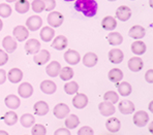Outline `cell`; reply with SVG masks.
<instances>
[{"label": "cell", "instance_id": "16", "mask_svg": "<svg viewBox=\"0 0 153 135\" xmlns=\"http://www.w3.org/2000/svg\"><path fill=\"white\" fill-rule=\"evenodd\" d=\"M67 44H68V41H67V38L64 36V35H58L54 38L53 42H52V48L57 49V51H63V49L66 48Z\"/></svg>", "mask_w": 153, "mask_h": 135}, {"label": "cell", "instance_id": "37", "mask_svg": "<svg viewBox=\"0 0 153 135\" xmlns=\"http://www.w3.org/2000/svg\"><path fill=\"white\" fill-rule=\"evenodd\" d=\"M59 76H60V78H61L62 80H71V78H73V76H74L73 68H71V67H68V66L63 67V68L61 67V70H60V72H59Z\"/></svg>", "mask_w": 153, "mask_h": 135}, {"label": "cell", "instance_id": "9", "mask_svg": "<svg viewBox=\"0 0 153 135\" xmlns=\"http://www.w3.org/2000/svg\"><path fill=\"white\" fill-rule=\"evenodd\" d=\"M13 34L18 41H24V40H26L29 36V30L26 27L22 26V25H19V26L13 28Z\"/></svg>", "mask_w": 153, "mask_h": 135}, {"label": "cell", "instance_id": "45", "mask_svg": "<svg viewBox=\"0 0 153 135\" xmlns=\"http://www.w3.org/2000/svg\"><path fill=\"white\" fill-rule=\"evenodd\" d=\"M8 61V55L3 49H0V66L5 65Z\"/></svg>", "mask_w": 153, "mask_h": 135}, {"label": "cell", "instance_id": "10", "mask_svg": "<svg viewBox=\"0 0 153 135\" xmlns=\"http://www.w3.org/2000/svg\"><path fill=\"white\" fill-rule=\"evenodd\" d=\"M98 109H100V114H102L103 117H111V116H113L115 114V111H116V108H115L113 103L108 102V101H103V102L100 103Z\"/></svg>", "mask_w": 153, "mask_h": 135}, {"label": "cell", "instance_id": "5", "mask_svg": "<svg viewBox=\"0 0 153 135\" xmlns=\"http://www.w3.org/2000/svg\"><path fill=\"white\" fill-rule=\"evenodd\" d=\"M42 26V19L38 15H31L27 19L26 27L30 31H37Z\"/></svg>", "mask_w": 153, "mask_h": 135}, {"label": "cell", "instance_id": "40", "mask_svg": "<svg viewBox=\"0 0 153 135\" xmlns=\"http://www.w3.org/2000/svg\"><path fill=\"white\" fill-rule=\"evenodd\" d=\"M12 7L7 3L0 4V17L1 18H8L12 15Z\"/></svg>", "mask_w": 153, "mask_h": 135}, {"label": "cell", "instance_id": "4", "mask_svg": "<svg viewBox=\"0 0 153 135\" xmlns=\"http://www.w3.org/2000/svg\"><path fill=\"white\" fill-rule=\"evenodd\" d=\"M88 97L83 93H76V96L73 98V105L76 109H83L88 105Z\"/></svg>", "mask_w": 153, "mask_h": 135}, {"label": "cell", "instance_id": "44", "mask_svg": "<svg viewBox=\"0 0 153 135\" xmlns=\"http://www.w3.org/2000/svg\"><path fill=\"white\" fill-rule=\"evenodd\" d=\"M78 135H94V132L91 127L84 126V127L80 128V130L78 131Z\"/></svg>", "mask_w": 153, "mask_h": 135}, {"label": "cell", "instance_id": "29", "mask_svg": "<svg viewBox=\"0 0 153 135\" xmlns=\"http://www.w3.org/2000/svg\"><path fill=\"white\" fill-rule=\"evenodd\" d=\"M130 49H131V52L134 54V55L141 56V55H143V54H145L146 49L147 48H146L145 42L141 41V40H136V41L131 44Z\"/></svg>", "mask_w": 153, "mask_h": 135}, {"label": "cell", "instance_id": "1", "mask_svg": "<svg viewBox=\"0 0 153 135\" xmlns=\"http://www.w3.org/2000/svg\"><path fill=\"white\" fill-rule=\"evenodd\" d=\"M75 10L82 13L85 17L92 18L97 13V2L95 0H76Z\"/></svg>", "mask_w": 153, "mask_h": 135}, {"label": "cell", "instance_id": "12", "mask_svg": "<svg viewBox=\"0 0 153 135\" xmlns=\"http://www.w3.org/2000/svg\"><path fill=\"white\" fill-rule=\"evenodd\" d=\"M40 49V42L38 41L35 38H31L28 39L25 44V51L27 52V54H33L35 55L36 53H38Z\"/></svg>", "mask_w": 153, "mask_h": 135}, {"label": "cell", "instance_id": "18", "mask_svg": "<svg viewBox=\"0 0 153 135\" xmlns=\"http://www.w3.org/2000/svg\"><path fill=\"white\" fill-rule=\"evenodd\" d=\"M118 109L122 114H130L134 111V104L129 100H123L119 102Z\"/></svg>", "mask_w": 153, "mask_h": 135}, {"label": "cell", "instance_id": "6", "mask_svg": "<svg viewBox=\"0 0 153 135\" xmlns=\"http://www.w3.org/2000/svg\"><path fill=\"white\" fill-rule=\"evenodd\" d=\"M50 58H51L50 52H49L48 49H42V51H39L38 53H36L34 55L33 61L35 62V64L42 66V65L47 64V62L50 60Z\"/></svg>", "mask_w": 153, "mask_h": 135}, {"label": "cell", "instance_id": "47", "mask_svg": "<svg viewBox=\"0 0 153 135\" xmlns=\"http://www.w3.org/2000/svg\"><path fill=\"white\" fill-rule=\"evenodd\" d=\"M152 74H153L152 69H149V70L145 73V80H146V82L149 83V84H152L153 83V75Z\"/></svg>", "mask_w": 153, "mask_h": 135}, {"label": "cell", "instance_id": "3", "mask_svg": "<svg viewBox=\"0 0 153 135\" xmlns=\"http://www.w3.org/2000/svg\"><path fill=\"white\" fill-rule=\"evenodd\" d=\"M134 124L138 127H144L149 122V114L144 111H139L134 114Z\"/></svg>", "mask_w": 153, "mask_h": 135}, {"label": "cell", "instance_id": "53", "mask_svg": "<svg viewBox=\"0 0 153 135\" xmlns=\"http://www.w3.org/2000/svg\"><path fill=\"white\" fill-rule=\"evenodd\" d=\"M149 108H150V111H153V109H152V105H151V104H150V106H149Z\"/></svg>", "mask_w": 153, "mask_h": 135}, {"label": "cell", "instance_id": "50", "mask_svg": "<svg viewBox=\"0 0 153 135\" xmlns=\"http://www.w3.org/2000/svg\"><path fill=\"white\" fill-rule=\"evenodd\" d=\"M2 28H3V22H2V20L0 19V31L2 30Z\"/></svg>", "mask_w": 153, "mask_h": 135}, {"label": "cell", "instance_id": "23", "mask_svg": "<svg viewBox=\"0 0 153 135\" xmlns=\"http://www.w3.org/2000/svg\"><path fill=\"white\" fill-rule=\"evenodd\" d=\"M4 103H5V105L10 109H17V108H19L20 105H21V100H20V98L18 97V96L10 94V95H7L5 97Z\"/></svg>", "mask_w": 153, "mask_h": 135}, {"label": "cell", "instance_id": "8", "mask_svg": "<svg viewBox=\"0 0 153 135\" xmlns=\"http://www.w3.org/2000/svg\"><path fill=\"white\" fill-rule=\"evenodd\" d=\"M64 60L68 63L69 65H76L81 60V56L79 52L75 51V49H67L64 53Z\"/></svg>", "mask_w": 153, "mask_h": 135}, {"label": "cell", "instance_id": "31", "mask_svg": "<svg viewBox=\"0 0 153 135\" xmlns=\"http://www.w3.org/2000/svg\"><path fill=\"white\" fill-rule=\"evenodd\" d=\"M107 40L111 46H119V44H122L123 37L119 32H111L108 34Z\"/></svg>", "mask_w": 153, "mask_h": 135}, {"label": "cell", "instance_id": "7", "mask_svg": "<svg viewBox=\"0 0 153 135\" xmlns=\"http://www.w3.org/2000/svg\"><path fill=\"white\" fill-rule=\"evenodd\" d=\"M54 116L57 119H64L69 114V107L65 103H58L53 109Z\"/></svg>", "mask_w": 153, "mask_h": 135}, {"label": "cell", "instance_id": "38", "mask_svg": "<svg viewBox=\"0 0 153 135\" xmlns=\"http://www.w3.org/2000/svg\"><path fill=\"white\" fill-rule=\"evenodd\" d=\"M64 91L66 94L68 95H74V94H76L79 91V85L76 82H69L66 83L64 85Z\"/></svg>", "mask_w": 153, "mask_h": 135}, {"label": "cell", "instance_id": "30", "mask_svg": "<svg viewBox=\"0 0 153 135\" xmlns=\"http://www.w3.org/2000/svg\"><path fill=\"white\" fill-rule=\"evenodd\" d=\"M102 27L105 30H109V31H112L114 30L115 28L117 27V21L116 19L111 15H107L102 19Z\"/></svg>", "mask_w": 153, "mask_h": 135}, {"label": "cell", "instance_id": "35", "mask_svg": "<svg viewBox=\"0 0 153 135\" xmlns=\"http://www.w3.org/2000/svg\"><path fill=\"white\" fill-rule=\"evenodd\" d=\"M20 123L23 127L25 128H30L34 125L35 123V118L30 114H25L20 118Z\"/></svg>", "mask_w": 153, "mask_h": 135}, {"label": "cell", "instance_id": "19", "mask_svg": "<svg viewBox=\"0 0 153 135\" xmlns=\"http://www.w3.org/2000/svg\"><path fill=\"white\" fill-rule=\"evenodd\" d=\"M2 46L7 53H13L18 46V44L16 39H13L12 36H5L2 40Z\"/></svg>", "mask_w": 153, "mask_h": 135}, {"label": "cell", "instance_id": "28", "mask_svg": "<svg viewBox=\"0 0 153 135\" xmlns=\"http://www.w3.org/2000/svg\"><path fill=\"white\" fill-rule=\"evenodd\" d=\"M116 87L118 89V93L120 94L121 96H126L130 95L131 94V85L127 82H121V83H116Z\"/></svg>", "mask_w": 153, "mask_h": 135}, {"label": "cell", "instance_id": "21", "mask_svg": "<svg viewBox=\"0 0 153 135\" xmlns=\"http://www.w3.org/2000/svg\"><path fill=\"white\" fill-rule=\"evenodd\" d=\"M7 78L13 84H19L23 78V72L19 68H12L7 73Z\"/></svg>", "mask_w": 153, "mask_h": 135}, {"label": "cell", "instance_id": "52", "mask_svg": "<svg viewBox=\"0 0 153 135\" xmlns=\"http://www.w3.org/2000/svg\"><path fill=\"white\" fill-rule=\"evenodd\" d=\"M152 126H153V123H151V124H150V128H149L150 132H152Z\"/></svg>", "mask_w": 153, "mask_h": 135}, {"label": "cell", "instance_id": "54", "mask_svg": "<svg viewBox=\"0 0 153 135\" xmlns=\"http://www.w3.org/2000/svg\"><path fill=\"white\" fill-rule=\"evenodd\" d=\"M64 1H66V2H71V1H75V0H64Z\"/></svg>", "mask_w": 153, "mask_h": 135}, {"label": "cell", "instance_id": "56", "mask_svg": "<svg viewBox=\"0 0 153 135\" xmlns=\"http://www.w3.org/2000/svg\"><path fill=\"white\" fill-rule=\"evenodd\" d=\"M132 1H134V0H132Z\"/></svg>", "mask_w": 153, "mask_h": 135}, {"label": "cell", "instance_id": "33", "mask_svg": "<svg viewBox=\"0 0 153 135\" xmlns=\"http://www.w3.org/2000/svg\"><path fill=\"white\" fill-rule=\"evenodd\" d=\"M80 124V119L76 114H69L65 119V127L67 129H76Z\"/></svg>", "mask_w": 153, "mask_h": 135}, {"label": "cell", "instance_id": "48", "mask_svg": "<svg viewBox=\"0 0 153 135\" xmlns=\"http://www.w3.org/2000/svg\"><path fill=\"white\" fill-rule=\"evenodd\" d=\"M6 78H7V74H6L5 70L0 69V85H3L5 83Z\"/></svg>", "mask_w": 153, "mask_h": 135}, {"label": "cell", "instance_id": "32", "mask_svg": "<svg viewBox=\"0 0 153 135\" xmlns=\"http://www.w3.org/2000/svg\"><path fill=\"white\" fill-rule=\"evenodd\" d=\"M108 76H109V80H111L112 83L116 84V83H119L123 78V72H122V70L119 68H113L109 71Z\"/></svg>", "mask_w": 153, "mask_h": 135}, {"label": "cell", "instance_id": "34", "mask_svg": "<svg viewBox=\"0 0 153 135\" xmlns=\"http://www.w3.org/2000/svg\"><path fill=\"white\" fill-rule=\"evenodd\" d=\"M30 8V3L28 0H18L15 4V10L19 13H26Z\"/></svg>", "mask_w": 153, "mask_h": 135}, {"label": "cell", "instance_id": "46", "mask_svg": "<svg viewBox=\"0 0 153 135\" xmlns=\"http://www.w3.org/2000/svg\"><path fill=\"white\" fill-rule=\"evenodd\" d=\"M54 135H71V134L69 129H67V128H59V129L56 130Z\"/></svg>", "mask_w": 153, "mask_h": 135}, {"label": "cell", "instance_id": "15", "mask_svg": "<svg viewBox=\"0 0 153 135\" xmlns=\"http://www.w3.org/2000/svg\"><path fill=\"white\" fill-rule=\"evenodd\" d=\"M129 37L134 38V39H141L146 35V30L144 27L140 26V25H134L129 29Z\"/></svg>", "mask_w": 153, "mask_h": 135}, {"label": "cell", "instance_id": "11", "mask_svg": "<svg viewBox=\"0 0 153 135\" xmlns=\"http://www.w3.org/2000/svg\"><path fill=\"white\" fill-rule=\"evenodd\" d=\"M131 17V10L126 5H121L116 10V18L121 22H126Z\"/></svg>", "mask_w": 153, "mask_h": 135}, {"label": "cell", "instance_id": "14", "mask_svg": "<svg viewBox=\"0 0 153 135\" xmlns=\"http://www.w3.org/2000/svg\"><path fill=\"white\" fill-rule=\"evenodd\" d=\"M18 93L22 98H29L33 94V87L29 83H22L18 88Z\"/></svg>", "mask_w": 153, "mask_h": 135}, {"label": "cell", "instance_id": "43", "mask_svg": "<svg viewBox=\"0 0 153 135\" xmlns=\"http://www.w3.org/2000/svg\"><path fill=\"white\" fill-rule=\"evenodd\" d=\"M45 3V10L47 12H52L56 6L55 0H42Z\"/></svg>", "mask_w": 153, "mask_h": 135}, {"label": "cell", "instance_id": "41", "mask_svg": "<svg viewBox=\"0 0 153 135\" xmlns=\"http://www.w3.org/2000/svg\"><path fill=\"white\" fill-rule=\"evenodd\" d=\"M31 8L34 13H42L45 10V3L42 0H33L31 3Z\"/></svg>", "mask_w": 153, "mask_h": 135}, {"label": "cell", "instance_id": "20", "mask_svg": "<svg viewBox=\"0 0 153 135\" xmlns=\"http://www.w3.org/2000/svg\"><path fill=\"white\" fill-rule=\"evenodd\" d=\"M105 128L111 133H117L121 128V122L117 118H110L105 122Z\"/></svg>", "mask_w": 153, "mask_h": 135}, {"label": "cell", "instance_id": "25", "mask_svg": "<svg viewBox=\"0 0 153 135\" xmlns=\"http://www.w3.org/2000/svg\"><path fill=\"white\" fill-rule=\"evenodd\" d=\"M40 90H42V93L51 95V94H54L56 92L57 86H56V84L53 80H44V82H42V84H40Z\"/></svg>", "mask_w": 153, "mask_h": 135}, {"label": "cell", "instance_id": "24", "mask_svg": "<svg viewBox=\"0 0 153 135\" xmlns=\"http://www.w3.org/2000/svg\"><path fill=\"white\" fill-rule=\"evenodd\" d=\"M39 35L42 41L50 42L55 37V29H53L52 27H42Z\"/></svg>", "mask_w": 153, "mask_h": 135}, {"label": "cell", "instance_id": "17", "mask_svg": "<svg viewBox=\"0 0 153 135\" xmlns=\"http://www.w3.org/2000/svg\"><path fill=\"white\" fill-rule=\"evenodd\" d=\"M124 54L120 49H113L109 52V60L113 64H119L123 61Z\"/></svg>", "mask_w": 153, "mask_h": 135}, {"label": "cell", "instance_id": "26", "mask_svg": "<svg viewBox=\"0 0 153 135\" xmlns=\"http://www.w3.org/2000/svg\"><path fill=\"white\" fill-rule=\"evenodd\" d=\"M82 61H83V64H84L86 67H93L97 64L98 57L96 54L92 53V52H89V53L85 54Z\"/></svg>", "mask_w": 153, "mask_h": 135}, {"label": "cell", "instance_id": "22", "mask_svg": "<svg viewBox=\"0 0 153 135\" xmlns=\"http://www.w3.org/2000/svg\"><path fill=\"white\" fill-rule=\"evenodd\" d=\"M60 70H61V65L57 61H52L46 68L47 74L51 77H56V76L59 75Z\"/></svg>", "mask_w": 153, "mask_h": 135}, {"label": "cell", "instance_id": "39", "mask_svg": "<svg viewBox=\"0 0 153 135\" xmlns=\"http://www.w3.org/2000/svg\"><path fill=\"white\" fill-rule=\"evenodd\" d=\"M103 99H105V101H108V102H111L114 104V103H117L119 101V95L114 91H108L103 95Z\"/></svg>", "mask_w": 153, "mask_h": 135}, {"label": "cell", "instance_id": "55", "mask_svg": "<svg viewBox=\"0 0 153 135\" xmlns=\"http://www.w3.org/2000/svg\"><path fill=\"white\" fill-rule=\"evenodd\" d=\"M108 1H111V2H114V1H116V0H108Z\"/></svg>", "mask_w": 153, "mask_h": 135}, {"label": "cell", "instance_id": "2", "mask_svg": "<svg viewBox=\"0 0 153 135\" xmlns=\"http://www.w3.org/2000/svg\"><path fill=\"white\" fill-rule=\"evenodd\" d=\"M47 21H48V24L50 25V27H52L53 29L58 28L63 24L64 17L59 12H51L49 13L48 18H47Z\"/></svg>", "mask_w": 153, "mask_h": 135}, {"label": "cell", "instance_id": "51", "mask_svg": "<svg viewBox=\"0 0 153 135\" xmlns=\"http://www.w3.org/2000/svg\"><path fill=\"white\" fill-rule=\"evenodd\" d=\"M18 0H6V2H17Z\"/></svg>", "mask_w": 153, "mask_h": 135}, {"label": "cell", "instance_id": "27", "mask_svg": "<svg viewBox=\"0 0 153 135\" xmlns=\"http://www.w3.org/2000/svg\"><path fill=\"white\" fill-rule=\"evenodd\" d=\"M33 109H34L35 114L42 117V116H46L49 112V105L45 101H37L34 104V106H33Z\"/></svg>", "mask_w": 153, "mask_h": 135}, {"label": "cell", "instance_id": "49", "mask_svg": "<svg viewBox=\"0 0 153 135\" xmlns=\"http://www.w3.org/2000/svg\"><path fill=\"white\" fill-rule=\"evenodd\" d=\"M0 135H10L6 131H4V130H0Z\"/></svg>", "mask_w": 153, "mask_h": 135}, {"label": "cell", "instance_id": "42", "mask_svg": "<svg viewBox=\"0 0 153 135\" xmlns=\"http://www.w3.org/2000/svg\"><path fill=\"white\" fill-rule=\"evenodd\" d=\"M31 134L32 135H46L47 134V128L42 124H36L32 126L31 129Z\"/></svg>", "mask_w": 153, "mask_h": 135}, {"label": "cell", "instance_id": "13", "mask_svg": "<svg viewBox=\"0 0 153 135\" xmlns=\"http://www.w3.org/2000/svg\"><path fill=\"white\" fill-rule=\"evenodd\" d=\"M127 66L129 68V70L134 71V72H138V71H141L143 69V66H144V63H143V60L141 59L140 57H132L128 60V63H127Z\"/></svg>", "mask_w": 153, "mask_h": 135}, {"label": "cell", "instance_id": "36", "mask_svg": "<svg viewBox=\"0 0 153 135\" xmlns=\"http://www.w3.org/2000/svg\"><path fill=\"white\" fill-rule=\"evenodd\" d=\"M3 121L7 126L15 125V124L18 122V114H16L15 111H7L5 114H4Z\"/></svg>", "mask_w": 153, "mask_h": 135}]
</instances>
